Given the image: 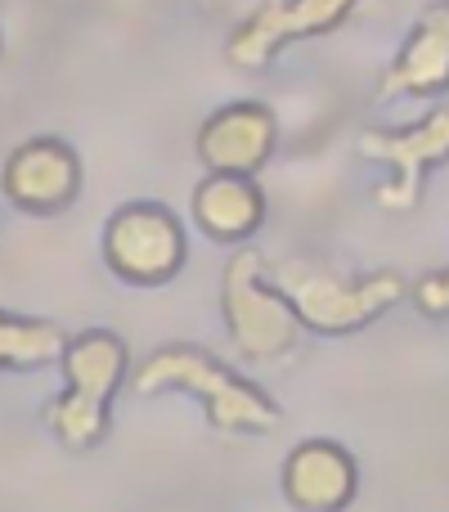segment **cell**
Masks as SVG:
<instances>
[{
	"label": "cell",
	"instance_id": "6",
	"mask_svg": "<svg viewBox=\"0 0 449 512\" xmlns=\"http://www.w3.org/2000/svg\"><path fill=\"white\" fill-rule=\"evenodd\" d=\"M360 158L373 167L387 171V180L378 185V207L387 212H414L418 198H423V180L436 167L449 162V99L436 104L423 122L405 126V131H373L360 135Z\"/></svg>",
	"mask_w": 449,
	"mask_h": 512
},
{
	"label": "cell",
	"instance_id": "10",
	"mask_svg": "<svg viewBox=\"0 0 449 512\" xmlns=\"http://www.w3.org/2000/svg\"><path fill=\"white\" fill-rule=\"evenodd\" d=\"M279 490L297 512H346L360 495V463L337 441H301L279 468Z\"/></svg>",
	"mask_w": 449,
	"mask_h": 512
},
{
	"label": "cell",
	"instance_id": "7",
	"mask_svg": "<svg viewBox=\"0 0 449 512\" xmlns=\"http://www.w3.org/2000/svg\"><path fill=\"white\" fill-rule=\"evenodd\" d=\"M360 0H265L243 18L225 41V59L238 72H261L279 59L288 45L328 36L355 14Z\"/></svg>",
	"mask_w": 449,
	"mask_h": 512
},
{
	"label": "cell",
	"instance_id": "4",
	"mask_svg": "<svg viewBox=\"0 0 449 512\" xmlns=\"http://www.w3.org/2000/svg\"><path fill=\"white\" fill-rule=\"evenodd\" d=\"M221 319L229 342L252 364H274L292 355L301 333H306L292 301L283 297L279 283L265 270V256L256 248H243V243L225 261L221 274Z\"/></svg>",
	"mask_w": 449,
	"mask_h": 512
},
{
	"label": "cell",
	"instance_id": "5",
	"mask_svg": "<svg viewBox=\"0 0 449 512\" xmlns=\"http://www.w3.org/2000/svg\"><path fill=\"white\" fill-rule=\"evenodd\" d=\"M104 265L131 288H162L189 261V239L162 203H126L104 225Z\"/></svg>",
	"mask_w": 449,
	"mask_h": 512
},
{
	"label": "cell",
	"instance_id": "1",
	"mask_svg": "<svg viewBox=\"0 0 449 512\" xmlns=\"http://www.w3.org/2000/svg\"><path fill=\"white\" fill-rule=\"evenodd\" d=\"M135 396H158V391H185L203 405L207 423L216 432L238 436H265L283 423V409L256 387L252 378L234 373L225 360L194 342H167L135 369L131 378Z\"/></svg>",
	"mask_w": 449,
	"mask_h": 512
},
{
	"label": "cell",
	"instance_id": "8",
	"mask_svg": "<svg viewBox=\"0 0 449 512\" xmlns=\"http://www.w3.org/2000/svg\"><path fill=\"white\" fill-rule=\"evenodd\" d=\"M0 198L27 216L68 212L81 198V158L59 135H36L23 140L0 167Z\"/></svg>",
	"mask_w": 449,
	"mask_h": 512
},
{
	"label": "cell",
	"instance_id": "2",
	"mask_svg": "<svg viewBox=\"0 0 449 512\" xmlns=\"http://www.w3.org/2000/svg\"><path fill=\"white\" fill-rule=\"evenodd\" d=\"M63 391L45 405V432L68 454H90L113 427V400L131 382V351L113 328H86L59 360Z\"/></svg>",
	"mask_w": 449,
	"mask_h": 512
},
{
	"label": "cell",
	"instance_id": "11",
	"mask_svg": "<svg viewBox=\"0 0 449 512\" xmlns=\"http://www.w3.org/2000/svg\"><path fill=\"white\" fill-rule=\"evenodd\" d=\"M449 95V0H432L414 18L400 54L378 77V99H441Z\"/></svg>",
	"mask_w": 449,
	"mask_h": 512
},
{
	"label": "cell",
	"instance_id": "15",
	"mask_svg": "<svg viewBox=\"0 0 449 512\" xmlns=\"http://www.w3.org/2000/svg\"><path fill=\"white\" fill-rule=\"evenodd\" d=\"M0 50H5V36H0Z\"/></svg>",
	"mask_w": 449,
	"mask_h": 512
},
{
	"label": "cell",
	"instance_id": "12",
	"mask_svg": "<svg viewBox=\"0 0 449 512\" xmlns=\"http://www.w3.org/2000/svg\"><path fill=\"white\" fill-rule=\"evenodd\" d=\"M194 225L212 243H247L265 225V194L256 176L207 171L194 189Z\"/></svg>",
	"mask_w": 449,
	"mask_h": 512
},
{
	"label": "cell",
	"instance_id": "13",
	"mask_svg": "<svg viewBox=\"0 0 449 512\" xmlns=\"http://www.w3.org/2000/svg\"><path fill=\"white\" fill-rule=\"evenodd\" d=\"M68 328L41 315H14L0 306V373L50 369L68 351Z\"/></svg>",
	"mask_w": 449,
	"mask_h": 512
},
{
	"label": "cell",
	"instance_id": "9",
	"mask_svg": "<svg viewBox=\"0 0 449 512\" xmlns=\"http://www.w3.org/2000/svg\"><path fill=\"white\" fill-rule=\"evenodd\" d=\"M279 149V117L261 99H238L225 104L198 126L194 153L207 171H234V176H256Z\"/></svg>",
	"mask_w": 449,
	"mask_h": 512
},
{
	"label": "cell",
	"instance_id": "3",
	"mask_svg": "<svg viewBox=\"0 0 449 512\" xmlns=\"http://www.w3.org/2000/svg\"><path fill=\"white\" fill-rule=\"evenodd\" d=\"M279 292L292 301L306 333L319 337H346L369 328L391 306L409 297V279L400 270H369V274H342L324 261L288 256L270 270Z\"/></svg>",
	"mask_w": 449,
	"mask_h": 512
},
{
	"label": "cell",
	"instance_id": "14",
	"mask_svg": "<svg viewBox=\"0 0 449 512\" xmlns=\"http://www.w3.org/2000/svg\"><path fill=\"white\" fill-rule=\"evenodd\" d=\"M409 297H414L418 315L449 319V265L445 270H427L418 283H409Z\"/></svg>",
	"mask_w": 449,
	"mask_h": 512
}]
</instances>
